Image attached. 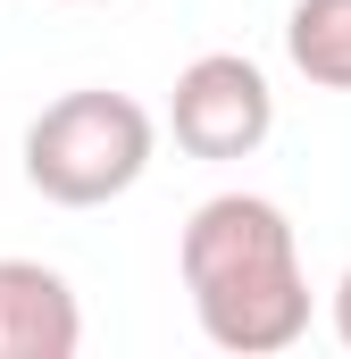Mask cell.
Segmentation results:
<instances>
[{
    "label": "cell",
    "mask_w": 351,
    "mask_h": 359,
    "mask_svg": "<svg viewBox=\"0 0 351 359\" xmlns=\"http://www.w3.org/2000/svg\"><path fill=\"white\" fill-rule=\"evenodd\" d=\"M84 309L42 259H0V359H76Z\"/></svg>",
    "instance_id": "277c9868"
},
{
    "label": "cell",
    "mask_w": 351,
    "mask_h": 359,
    "mask_svg": "<svg viewBox=\"0 0 351 359\" xmlns=\"http://www.w3.org/2000/svg\"><path fill=\"white\" fill-rule=\"evenodd\" d=\"M284 50L318 92H351V0H293Z\"/></svg>",
    "instance_id": "5b68a950"
},
{
    "label": "cell",
    "mask_w": 351,
    "mask_h": 359,
    "mask_svg": "<svg viewBox=\"0 0 351 359\" xmlns=\"http://www.w3.org/2000/svg\"><path fill=\"white\" fill-rule=\"evenodd\" d=\"M335 334H343V351H351V268H343V284H335Z\"/></svg>",
    "instance_id": "8992f818"
},
{
    "label": "cell",
    "mask_w": 351,
    "mask_h": 359,
    "mask_svg": "<svg viewBox=\"0 0 351 359\" xmlns=\"http://www.w3.org/2000/svg\"><path fill=\"white\" fill-rule=\"evenodd\" d=\"M151 151H159V126L134 92H59L25 126V184L59 209H100L151 176Z\"/></svg>",
    "instance_id": "7a4b0ae2"
},
{
    "label": "cell",
    "mask_w": 351,
    "mask_h": 359,
    "mask_svg": "<svg viewBox=\"0 0 351 359\" xmlns=\"http://www.w3.org/2000/svg\"><path fill=\"white\" fill-rule=\"evenodd\" d=\"M176 268L192 292V318L218 351H293L310 334V276H301V243L293 217L267 192H209L184 217Z\"/></svg>",
    "instance_id": "6da1fadb"
},
{
    "label": "cell",
    "mask_w": 351,
    "mask_h": 359,
    "mask_svg": "<svg viewBox=\"0 0 351 359\" xmlns=\"http://www.w3.org/2000/svg\"><path fill=\"white\" fill-rule=\"evenodd\" d=\"M168 126L192 159H251L267 134H276V92H267L260 59L243 50H201L184 76H176Z\"/></svg>",
    "instance_id": "3957f363"
}]
</instances>
